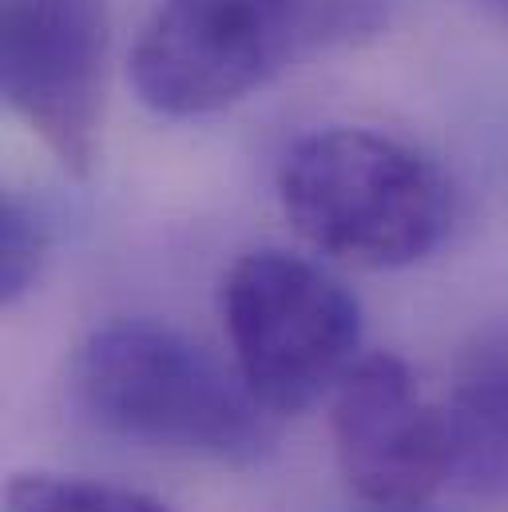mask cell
Masks as SVG:
<instances>
[{
    "label": "cell",
    "instance_id": "6da1fadb",
    "mask_svg": "<svg viewBox=\"0 0 508 512\" xmlns=\"http://www.w3.org/2000/svg\"><path fill=\"white\" fill-rule=\"evenodd\" d=\"M72 401L108 437L219 465H254L278 441V417L235 366L143 318L108 322L80 342Z\"/></svg>",
    "mask_w": 508,
    "mask_h": 512
},
{
    "label": "cell",
    "instance_id": "7a4b0ae2",
    "mask_svg": "<svg viewBox=\"0 0 508 512\" xmlns=\"http://www.w3.org/2000/svg\"><path fill=\"white\" fill-rule=\"evenodd\" d=\"M393 0H155L131 48L135 96L163 120L243 104L294 60L378 36Z\"/></svg>",
    "mask_w": 508,
    "mask_h": 512
},
{
    "label": "cell",
    "instance_id": "3957f363",
    "mask_svg": "<svg viewBox=\"0 0 508 512\" xmlns=\"http://www.w3.org/2000/svg\"><path fill=\"white\" fill-rule=\"evenodd\" d=\"M278 203L322 255L401 270L453 231L457 191L413 143L374 128H326L294 139L278 167Z\"/></svg>",
    "mask_w": 508,
    "mask_h": 512
},
{
    "label": "cell",
    "instance_id": "277c9868",
    "mask_svg": "<svg viewBox=\"0 0 508 512\" xmlns=\"http://www.w3.org/2000/svg\"><path fill=\"white\" fill-rule=\"evenodd\" d=\"M219 318L239 378L274 417L330 397L362 358V302L326 266L282 247L227 266Z\"/></svg>",
    "mask_w": 508,
    "mask_h": 512
},
{
    "label": "cell",
    "instance_id": "5b68a950",
    "mask_svg": "<svg viewBox=\"0 0 508 512\" xmlns=\"http://www.w3.org/2000/svg\"><path fill=\"white\" fill-rule=\"evenodd\" d=\"M108 52V0H4L0 8L4 100L76 179L100 151Z\"/></svg>",
    "mask_w": 508,
    "mask_h": 512
},
{
    "label": "cell",
    "instance_id": "8992f818",
    "mask_svg": "<svg viewBox=\"0 0 508 512\" xmlns=\"http://www.w3.org/2000/svg\"><path fill=\"white\" fill-rule=\"evenodd\" d=\"M330 433L338 469L366 505L433 501L453 485L449 425L397 354H362L330 393Z\"/></svg>",
    "mask_w": 508,
    "mask_h": 512
},
{
    "label": "cell",
    "instance_id": "52a82bcc",
    "mask_svg": "<svg viewBox=\"0 0 508 512\" xmlns=\"http://www.w3.org/2000/svg\"><path fill=\"white\" fill-rule=\"evenodd\" d=\"M453 485L469 497H508V318L477 326L457 350L449 397Z\"/></svg>",
    "mask_w": 508,
    "mask_h": 512
},
{
    "label": "cell",
    "instance_id": "ba28073f",
    "mask_svg": "<svg viewBox=\"0 0 508 512\" xmlns=\"http://www.w3.org/2000/svg\"><path fill=\"white\" fill-rule=\"evenodd\" d=\"M4 512H175L167 501L76 473H20L8 481Z\"/></svg>",
    "mask_w": 508,
    "mask_h": 512
},
{
    "label": "cell",
    "instance_id": "9c48e42d",
    "mask_svg": "<svg viewBox=\"0 0 508 512\" xmlns=\"http://www.w3.org/2000/svg\"><path fill=\"white\" fill-rule=\"evenodd\" d=\"M52 251L48 219L20 191H4L0 199V302L16 306L36 290L44 262Z\"/></svg>",
    "mask_w": 508,
    "mask_h": 512
},
{
    "label": "cell",
    "instance_id": "30bf717a",
    "mask_svg": "<svg viewBox=\"0 0 508 512\" xmlns=\"http://www.w3.org/2000/svg\"><path fill=\"white\" fill-rule=\"evenodd\" d=\"M354 512H445V509H437L433 501H405V505H366V501H358Z\"/></svg>",
    "mask_w": 508,
    "mask_h": 512
},
{
    "label": "cell",
    "instance_id": "8fae6325",
    "mask_svg": "<svg viewBox=\"0 0 508 512\" xmlns=\"http://www.w3.org/2000/svg\"><path fill=\"white\" fill-rule=\"evenodd\" d=\"M477 4H481L485 12H493V16H501L508 24V0H477Z\"/></svg>",
    "mask_w": 508,
    "mask_h": 512
}]
</instances>
